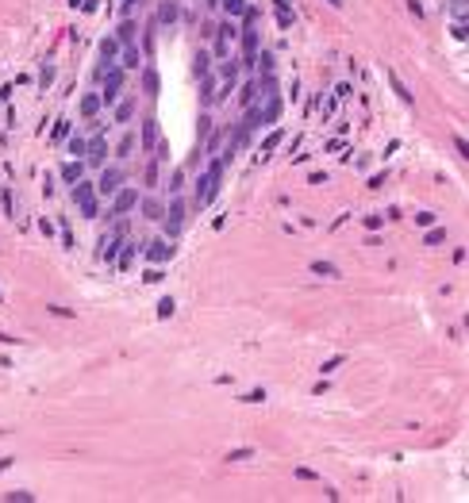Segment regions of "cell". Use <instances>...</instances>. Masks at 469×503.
<instances>
[{
  "mask_svg": "<svg viewBox=\"0 0 469 503\" xmlns=\"http://www.w3.org/2000/svg\"><path fill=\"white\" fill-rule=\"evenodd\" d=\"M223 165H227L223 157H219V161H211V165H208V173H204V177L196 181V185H200V189H196V204H200V207H204V204H208L211 196H215V189H219V177H223Z\"/></svg>",
  "mask_w": 469,
  "mask_h": 503,
  "instance_id": "obj_1",
  "label": "cell"
},
{
  "mask_svg": "<svg viewBox=\"0 0 469 503\" xmlns=\"http://www.w3.org/2000/svg\"><path fill=\"white\" fill-rule=\"evenodd\" d=\"M73 200L81 204V211H85L89 219L97 215V200H93V185H89V181H77V185H73Z\"/></svg>",
  "mask_w": 469,
  "mask_h": 503,
  "instance_id": "obj_2",
  "label": "cell"
},
{
  "mask_svg": "<svg viewBox=\"0 0 469 503\" xmlns=\"http://www.w3.org/2000/svg\"><path fill=\"white\" fill-rule=\"evenodd\" d=\"M162 219H165V231H169V235H177V231H181V223H185V200H173V204H169V211H165Z\"/></svg>",
  "mask_w": 469,
  "mask_h": 503,
  "instance_id": "obj_3",
  "label": "cell"
},
{
  "mask_svg": "<svg viewBox=\"0 0 469 503\" xmlns=\"http://www.w3.org/2000/svg\"><path fill=\"white\" fill-rule=\"evenodd\" d=\"M135 204H139V192H135V189H123V192L115 196V207H112V215H108V219H119V215H123V211H131Z\"/></svg>",
  "mask_w": 469,
  "mask_h": 503,
  "instance_id": "obj_4",
  "label": "cell"
},
{
  "mask_svg": "<svg viewBox=\"0 0 469 503\" xmlns=\"http://www.w3.org/2000/svg\"><path fill=\"white\" fill-rule=\"evenodd\" d=\"M97 189H100V196H112V192H119V169H108V173H100Z\"/></svg>",
  "mask_w": 469,
  "mask_h": 503,
  "instance_id": "obj_5",
  "label": "cell"
},
{
  "mask_svg": "<svg viewBox=\"0 0 469 503\" xmlns=\"http://www.w3.org/2000/svg\"><path fill=\"white\" fill-rule=\"evenodd\" d=\"M104 154H108V142L100 139V135H97V139L85 146V157H89V165H100V161H104Z\"/></svg>",
  "mask_w": 469,
  "mask_h": 503,
  "instance_id": "obj_6",
  "label": "cell"
},
{
  "mask_svg": "<svg viewBox=\"0 0 469 503\" xmlns=\"http://www.w3.org/2000/svg\"><path fill=\"white\" fill-rule=\"evenodd\" d=\"M158 146V119H146L143 123V150H154Z\"/></svg>",
  "mask_w": 469,
  "mask_h": 503,
  "instance_id": "obj_7",
  "label": "cell"
},
{
  "mask_svg": "<svg viewBox=\"0 0 469 503\" xmlns=\"http://www.w3.org/2000/svg\"><path fill=\"white\" fill-rule=\"evenodd\" d=\"M100 93H89V96H85V100H81V115H85V119H93V115H97V111H100Z\"/></svg>",
  "mask_w": 469,
  "mask_h": 503,
  "instance_id": "obj_8",
  "label": "cell"
},
{
  "mask_svg": "<svg viewBox=\"0 0 469 503\" xmlns=\"http://www.w3.org/2000/svg\"><path fill=\"white\" fill-rule=\"evenodd\" d=\"M169 257H173V246L165 238H158L154 246H150V261H169Z\"/></svg>",
  "mask_w": 469,
  "mask_h": 503,
  "instance_id": "obj_9",
  "label": "cell"
},
{
  "mask_svg": "<svg viewBox=\"0 0 469 503\" xmlns=\"http://www.w3.org/2000/svg\"><path fill=\"white\" fill-rule=\"evenodd\" d=\"M135 31H139V27H135L131 19H123V23H119V35H115V43H123V47H131V43H135Z\"/></svg>",
  "mask_w": 469,
  "mask_h": 503,
  "instance_id": "obj_10",
  "label": "cell"
},
{
  "mask_svg": "<svg viewBox=\"0 0 469 503\" xmlns=\"http://www.w3.org/2000/svg\"><path fill=\"white\" fill-rule=\"evenodd\" d=\"M131 115H135V100H123L115 108V123H131Z\"/></svg>",
  "mask_w": 469,
  "mask_h": 503,
  "instance_id": "obj_11",
  "label": "cell"
},
{
  "mask_svg": "<svg viewBox=\"0 0 469 503\" xmlns=\"http://www.w3.org/2000/svg\"><path fill=\"white\" fill-rule=\"evenodd\" d=\"M312 273L315 277H339V265H331V261H312Z\"/></svg>",
  "mask_w": 469,
  "mask_h": 503,
  "instance_id": "obj_12",
  "label": "cell"
},
{
  "mask_svg": "<svg viewBox=\"0 0 469 503\" xmlns=\"http://www.w3.org/2000/svg\"><path fill=\"white\" fill-rule=\"evenodd\" d=\"M388 81H392V89H396V96H400V100H404V104H412V93H408V85H404V81H400L396 73H388Z\"/></svg>",
  "mask_w": 469,
  "mask_h": 503,
  "instance_id": "obj_13",
  "label": "cell"
},
{
  "mask_svg": "<svg viewBox=\"0 0 469 503\" xmlns=\"http://www.w3.org/2000/svg\"><path fill=\"white\" fill-rule=\"evenodd\" d=\"M208 65H211V58L204 50L196 54V58H193V69H196V77H208Z\"/></svg>",
  "mask_w": 469,
  "mask_h": 503,
  "instance_id": "obj_14",
  "label": "cell"
},
{
  "mask_svg": "<svg viewBox=\"0 0 469 503\" xmlns=\"http://www.w3.org/2000/svg\"><path fill=\"white\" fill-rule=\"evenodd\" d=\"M62 177H65L69 185H77V181H81V165H77V161H69V165H62Z\"/></svg>",
  "mask_w": 469,
  "mask_h": 503,
  "instance_id": "obj_15",
  "label": "cell"
},
{
  "mask_svg": "<svg viewBox=\"0 0 469 503\" xmlns=\"http://www.w3.org/2000/svg\"><path fill=\"white\" fill-rule=\"evenodd\" d=\"M143 89H146L150 96H158V73H154V69H146V73H143Z\"/></svg>",
  "mask_w": 469,
  "mask_h": 503,
  "instance_id": "obj_16",
  "label": "cell"
},
{
  "mask_svg": "<svg viewBox=\"0 0 469 503\" xmlns=\"http://www.w3.org/2000/svg\"><path fill=\"white\" fill-rule=\"evenodd\" d=\"M281 139H285V131H273V135H269V139L261 142V157H265L269 150H277V142H281Z\"/></svg>",
  "mask_w": 469,
  "mask_h": 503,
  "instance_id": "obj_17",
  "label": "cell"
},
{
  "mask_svg": "<svg viewBox=\"0 0 469 503\" xmlns=\"http://www.w3.org/2000/svg\"><path fill=\"white\" fill-rule=\"evenodd\" d=\"M123 65H127V69H135V65H139V47H135V43L123 50Z\"/></svg>",
  "mask_w": 469,
  "mask_h": 503,
  "instance_id": "obj_18",
  "label": "cell"
},
{
  "mask_svg": "<svg viewBox=\"0 0 469 503\" xmlns=\"http://www.w3.org/2000/svg\"><path fill=\"white\" fill-rule=\"evenodd\" d=\"M250 457H254L250 446H243V450H227V461H250Z\"/></svg>",
  "mask_w": 469,
  "mask_h": 503,
  "instance_id": "obj_19",
  "label": "cell"
},
{
  "mask_svg": "<svg viewBox=\"0 0 469 503\" xmlns=\"http://www.w3.org/2000/svg\"><path fill=\"white\" fill-rule=\"evenodd\" d=\"M223 8H227V16H243V12H246V0H223Z\"/></svg>",
  "mask_w": 469,
  "mask_h": 503,
  "instance_id": "obj_20",
  "label": "cell"
},
{
  "mask_svg": "<svg viewBox=\"0 0 469 503\" xmlns=\"http://www.w3.org/2000/svg\"><path fill=\"white\" fill-rule=\"evenodd\" d=\"M158 16H162L165 23H173V19H177V4H162V8H158Z\"/></svg>",
  "mask_w": 469,
  "mask_h": 503,
  "instance_id": "obj_21",
  "label": "cell"
},
{
  "mask_svg": "<svg viewBox=\"0 0 469 503\" xmlns=\"http://www.w3.org/2000/svg\"><path fill=\"white\" fill-rule=\"evenodd\" d=\"M173 307H177V303H173L169 296H165V300L158 303V319H169V315H173Z\"/></svg>",
  "mask_w": 469,
  "mask_h": 503,
  "instance_id": "obj_22",
  "label": "cell"
},
{
  "mask_svg": "<svg viewBox=\"0 0 469 503\" xmlns=\"http://www.w3.org/2000/svg\"><path fill=\"white\" fill-rule=\"evenodd\" d=\"M143 211H146V219H162V204H154V200L143 204Z\"/></svg>",
  "mask_w": 469,
  "mask_h": 503,
  "instance_id": "obj_23",
  "label": "cell"
},
{
  "mask_svg": "<svg viewBox=\"0 0 469 503\" xmlns=\"http://www.w3.org/2000/svg\"><path fill=\"white\" fill-rule=\"evenodd\" d=\"M135 150V135H127V139H123V142H119V157H127V154Z\"/></svg>",
  "mask_w": 469,
  "mask_h": 503,
  "instance_id": "obj_24",
  "label": "cell"
},
{
  "mask_svg": "<svg viewBox=\"0 0 469 503\" xmlns=\"http://www.w3.org/2000/svg\"><path fill=\"white\" fill-rule=\"evenodd\" d=\"M12 500H16V503H31L35 496H31V492H8V503H12Z\"/></svg>",
  "mask_w": 469,
  "mask_h": 503,
  "instance_id": "obj_25",
  "label": "cell"
},
{
  "mask_svg": "<svg viewBox=\"0 0 469 503\" xmlns=\"http://www.w3.org/2000/svg\"><path fill=\"white\" fill-rule=\"evenodd\" d=\"M265 400V392H261V388H254V392H246V396H243V403H261Z\"/></svg>",
  "mask_w": 469,
  "mask_h": 503,
  "instance_id": "obj_26",
  "label": "cell"
},
{
  "mask_svg": "<svg viewBox=\"0 0 469 503\" xmlns=\"http://www.w3.org/2000/svg\"><path fill=\"white\" fill-rule=\"evenodd\" d=\"M65 131H69V119H58V127H54V139H65Z\"/></svg>",
  "mask_w": 469,
  "mask_h": 503,
  "instance_id": "obj_27",
  "label": "cell"
},
{
  "mask_svg": "<svg viewBox=\"0 0 469 503\" xmlns=\"http://www.w3.org/2000/svg\"><path fill=\"white\" fill-rule=\"evenodd\" d=\"M442 238H446V231H431V235H427V246H438Z\"/></svg>",
  "mask_w": 469,
  "mask_h": 503,
  "instance_id": "obj_28",
  "label": "cell"
},
{
  "mask_svg": "<svg viewBox=\"0 0 469 503\" xmlns=\"http://www.w3.org/2000/svg\"><path fill=\"white\" fill-rule=\"evenodd\" d=\"M339 365H342V357H331V361H323V369H319V373H335Z\"/></svg>",
  "mask_w": 469,
  "mask_h": 503,
  "instance_id": "obj_29",
  "label": "cell"
},
{
  "mask_svg": "<svg viewBox=\"0 0 469 503\" xmlns=\"http://www.w3.org/2000/svg\"><path fill=\"white\" fill-rule=\"evenodd\" d=\"M419 219V227H431V223H435V211H423V215H416Z\"/></svg>",
  "mask_w": 469,
  "mask_h": 503,
  "instance_id": "obj_30",
  "label": "cell"
},
{
  "mask_svg": "<svg viewBox=\"0 0 469 503\" xmlns=\"http://www.w3.org/2000/svg\"><path fill=\"white\" fill-rule=\"evenodd\" d=\"M296 476L300 480H319V472H312V469H296Z\"/></svg>",
  "mask_w": 469,
  "mask_h": 503,
  "instance_id": "obj_31",
  "label": "cell"
},
{
  "mask_svg": "<svg viewBox=\"0 0 469 503\" xmlns=\"http://www.w3.org/2000/svg\"><path fill=\"white\" fill-rule=\"evenodd\" d=\"M12 461H16V457H0V472H4V469H8Z\"/></svg>",
  "mask_w": 469,
  "mask_h": 503,
  "instance_id": "obj_32",
  "label": "cell"
},
{
  "mask_svg": "<svg viewBox=\"0 0 469 503\" xmlns=\"http://www.w3.org/2000/svg\"><path fill=\"white\" fill-rule=\"evenodd\" d=\"M0 342H19V338H12V334H0Z\"/></svg>",
  "mask_w": 469,
  "mask_h": 503,
  "instance_id": "obj_33",
  "label": "cell"
},
{
  "mask_svg": "<svg viewBox=\"0 0 469 503\" xmlns=\"http://www.w3.org/2000/svg\"><path fill=\"white\" fill-rule=\"evenodd\" d=\"M327 4H335V8H342V0H327Z\"/></svg>",
  "mask_w": 469,
  "mask_h": 503,
  "instance_id": "obj_34",
  "label": "cell"
},
{
  "mask_svg": "<svg viewBox=\"0 0 469 503\" xmlns=\"http://www.w3.org/2000/svg\"><path fill=\"white\" fill-rule=\"evenodd\" d=\"M204 4H219V0H204Z\"/></svg>",
  "mask_w": 469,
  "mask_h": 503,
  "instance_id": "obj_35",
  "label": "cell"
},
{
  "mask_svg": "<svg viewBox=\"0 0 469 503\" xmlns=\"http://www.w3.org/2000/svg\"><path fill=\"white\" fill-rule=\"evenodd\" d=\"M0 300H4V296H0Z\"/></svg>",
  "mask_w": 469,
  "mask_h": 503,
  "instance_id": "obj_36",
  "label": "cell"
}]
</instances>
